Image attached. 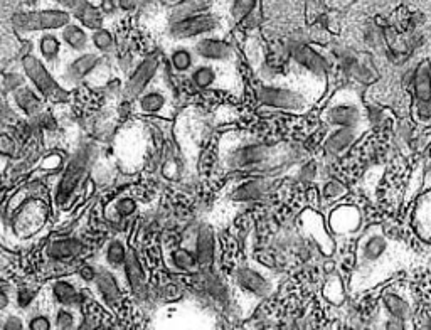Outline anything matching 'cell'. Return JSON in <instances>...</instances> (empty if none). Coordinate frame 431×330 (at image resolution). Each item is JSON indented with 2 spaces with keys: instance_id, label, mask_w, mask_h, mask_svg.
Instances as JSON below:
<instances>
[{
  "instance_id": "cell-44",
  "label": "cell",
  "mask_w": 431,
  "mask_h": 330,
  "mask_svg": "<svg viewBox=\"0 0 431 330\" xmlns=\"http://www.w3.org/2000/svg\"><path fill=\"white\" fill-rule=\"evenodd\" d=\"M2 330H24V322L17 315H11L6 319V322L2 325Z\"/></svg>"
},
{
  "instance_id": "cell-46",
  "label": "cell",
  "mask_w": 431,
  "mask_h": 330,
  "mask_svg": "<svg viewBox=\"0 0 431 330\" xmlns=\"http://www.w3.org/2000/svg\"><path fill=\"white\" fill-rule=\"evenodd\" d=\"M75 330H98V320H95L93 317L85 319Z\"/></svg>"
},
{
  "instance_id": "cell-30",
  "label": "cell",
  "mask_w": 431,
  "mask_h": 330,
  "mask_svg": "<svg viewBox=\"0 0 431 330\" xmlns=\"http://www.w3.org/2000/svg\"><path fill=\"white\" fill-rule=\"evenodd\" d=\"M63 41L75 51H81L88 44V34L78 24H68L63 27Z\"/></svg>"
},
{
  "instance_id": "cell-5",
  "label": "cell",
  "mask_w": 431,
  "mask_h": 330,
  "mask_svg": "<svg viewBox=\"0 0 431 330\" xmlns=\"http://www.w3.org/2000/svg\"><path fill=\"white\" fill-rule=\"evenodd\" d=\"M191 81L201 91H228V93L241 95L243 81L235 66L229 64L201 63L191 71Z\"/></svg>"
},
{
  "instance_id": "cell-11",
  "label": "cell",
  "mask_w": 431,
  "mask_h": 330,
  "mask_svg": "<svg viewBox=\"0 0 431 330\" xmlns=\"http://www.w3.org/2000/svg\"><path fill=\"white\" fill-rule=\"evenodd\" d=\"M194 53L204 63L229 64V66H235L236 63V53L233 49V46L223 39L211 38V36H206V38L197 41L194 46Z\"/></svg>"
},
{
  "instance_id": "cell-32",
  "label": "cell",
  "mask_w": 431,
  "mask_h": 330,
  "mask_svg": "<svg viewBox=\"0 0 431 330\" xmlns=\"http://www.w3.org/2000/svg\"><path fill=\"white\" fill-rule=\"evenodd\" d=\"M171 66L177 73H189L194 70V53L187 48H177L171 54Z\"/></svg>"
},
{
  "instance_id": "cell-49",
  "label": "cell",
  "mask_w": 431,
  "mask_h": 330,
  "mask_svg": "<svg viewBox=\"0 0 431 330\" xmlns=\"http://www.w3.org/2000/svg\"><path fill=\"white\" fill-rule=\"evenodd\" d=\"M118 6H120V9H123V11H134L137 6V0H118Z\"/></svg>"
},
{
  "instance_id": "cell-38",
  "label": "cell",
  "mask_w": 431,
  "mask_h": 330,
  "mask_svg": "<svg viewBox=\"0 0 431 330\" xmlns=\"http://www.w3.org/2000/svg\"><path fill=\"white\" fill-rule=\"evenodd\" d=\"M91 41H93V46L98 49V51H108V49L113 46L112 32L103 29V27L93 32V38H91Z\"/></svg>"
},
{
  "instance_id": "cell-8",
  "label": "cell",
  "mask_w": 431,
  "mask_h": 330,
  "mask_svg": "<svg viewBox=\"0 0 431 330\" xmlns=\"http://www.w3.org/2000/svg\"><path fill=\"white\" fill-rule=\"evenodd\" d=\"M22 68H24L26 75L31 78V81L34 82V86L38 88L39 93L54 100V102H63V100L68 98L66 91L53 80V76L49 75V71L46 70V66L38 58L31 56V54L29 56H24L22 58Z\"/></svg>"
},
{
  "instance_id": "cell-36",
  "label": "cell",
  "mask_w": 431,
  "mask_h": 330,
  "mask_svg": "<svg viewBox=\"0 0 431 330\" xmlns=\"http://www.w3.org/2000/svg\"><path fill=\"white\" fill-rule=\"evenodd\" d=\"M127 255H128L127 246L123 245V241L120 240H113L107 247V261L115 268L125 265Z\"/></svg>"
},
{
  "instance_id": "cell-47",
  "label": "cell",
  "mask_w": 431,
  "mask_h": 330,
  "mask_svg": "<svg viewBox=\"0 0 431 330\" xmlns=\"http://www.w3.org/2000/svg\"><path fill=\"white\" fill-rule=\"evenodd\" d=\"M81 280H85V282H95L96 278V270L93 267H83L80 272Z\"/></svg>"
},
{
  "instance_id": "cell-27",
  "label": "cell",
  "mask_w": 431,
  "mask_h": 330,
  "mask_svg": "<svg viewBox=\"0 0 431 330\" xmlns=\"http://www.w3.org/2000/svg\"><path fill=\"white\" fill-rule=\"evenodd\" d=\"M100 58L96 54H83L78 59H75L68 68V78L71 81H81L86 75H90L91 71L98 66Z\"/></svg>"
},
{
  "instance_id": "cell-1",
  "label": "cell",
  "mask_w": 431,
  "mask_h": 330,
  "mask_svg": "<svg viewBox=\"0 0 431 330\" xmlns=\"http://www.w3.org/2000/svg\"><path fill=\"white\" fill-rule=\"evenodd\" d=\"M219 160L229 172L267 174L285 162V150L270 147L258 139L238 132L223 134L219 140Z\"/></svg>"
},
{
  "instance_id": "cell-37",
  "label": "cell",
  "mask_w": 431,
  "mask_h": 330,
  "mask_svg": "<svg viewBox=\"0 0 431 330\" xmlns=\"http://www.w3.org/2000/svg\"><path fill=\"white\" fill-rule=\"evenodd\" d=\"M54 327L56 330H75L76 329V315L71 309H59L54 317Z\"/></svg>"
},
{
  "instance_id": "cell-17",
  "label": "cell",
  "mask_w": 431,
  "mask_h": 330,
  "mask_svg": "<svg viewBox=\"0 0 431 330\" xmlns=\"http://www.w3.org/2000/svg\"><path fill=\"white\" fill-rule=\"evenodd\" d=\"M381 302H383L384 310L388 312V315L391 319L406 322L411 317V302L408 300L406 293L401 288L389 287L388 290L383 292Z\"/></svg>"
},
{
  "instance_id": "cell-20",
  "label": "cell",
  "mask_w": 431,
  "mask_h": 330,
  "mask_svg": "<svg viewBox=\"0 0 431 330\" xmlns=\"http://www.w3.org/2000/svg\"><path fill=\"white\" fill-rule=\"evenodd\" d=\"M75 17L81 22V26H85L86 29L98 31L103 27V14L100 11V7L93 6L90 0H78V4L73 9Z\"/></svg>"
},
{
  "instance_id": "cell-18",
  "label": "cell",
  "mask_w": 431,
  "mask_h": 330,
  "mask_svg": "<svg viewBox=\"0 0 431 330\" xmlns=\"http://www.w3.org/2000/svg\"><path fill=\"white\" fill-rule=\"evenodd\" d=\"M413 228L421 240L431 243V189L416 199L415 211H413Z\"/></svg>"
},
{
  "instance_id": "cell-14",
  "label": "cell",
  "mask_w": 431,
  "mask_h": 330,
  "mask_svg": "<svg viewBox=\"0 0 431 330\" xmlns=\"http://www.w3.org/2000/svg\"><path fill=\"white\" fill-rule=\"evenodd\" d=\"M159 66L160 61L157 56L147 58L139 64V68L134 71V75L130 76V80H128L125 86V95L128 98H137V96L144 93L147 86L150 85V81L157 75Z\"/></svg>"
},
{
  "instance_id": "cell-9",
  "label": "cell",
  "mask_w": 431,
  "mask_h": 330,
  "mask_svg": "<svg viewBox=\"0 0 431 330\" xmlns=\"http://www.w3.org/2000/svg\"><path fill=\"white\" fill-rule=\"evenodd\" d=\"M90 165V154L88 150H80L75 157L71 159V162L68 164L64 176L59 182L58 192H56V201L58 204H66L68 199L73 196V192L78 189L80 182L85 177L86 171H88Z\"/></svg>"
},
{
  "instance_id": "cell-3",
  "label": "cell",
  "mask_w": 431,
  "mask_h": 330,
  "mask_svg": "<svg viewBox=\"0 0 431 330\" xmlns=\"http://www.w3.org/2000/svg\"><path fill=\"white\" fill-rule=\"evenodd\" d=\"M393 241L381 226H371L357 241V270L362 278L384 273L393 260Z\"/></svg>"
},
{
  "instance_id": "cell-29",
  "label": "cell",
  "mask_w": 431,
  "mask_h": 330,
  "mask_svg": "<svg viewBox=\"0 0 431 330\" xmlns=\"http://www.w3.org/2000/svg\"><path fill=\"white\" fill-rule=\"evenodd\" d=\"M260 0H231L228 7V16L231 22L240 24L258 9Z\"/></svg>"
},
{
  "instance_id": "cell-45",
  "label": "cell",
  "mask_w": 431,
  "mask_h": 330,
  "mask_svg": "<svg viewBox=\"0 0 431 330\" xmlns=\"http://www.w3.org/2000/svg\"><path fill=\"white\" fill-rule=\"evenodd\" d=\"M100 11H102V14L112 16V14L117 11V0H102V2H100Z\"/></svg>"
},
{
  "instance_id": "cell-35",
  "label": "cell",
  "mask_w": 431,
  "mask_h": 330,
  "mask_svg": "<svg viewBox=\"0 0 431 330\" xmlns=\"http://www.w3.org/2000/svg\"><path fill=\"white\" fill-rule=\"evenodd\" d=\"M324 295H325V299L332 302L334 305L342 304L344 283H342V278L339 277V275H330V277L327 278V282H325V285H324Z\"/></svg>"
},
{
  "instance_id": "cell-34",
  "label": "cell",
  "mask_w": 431,
  "mask_h": 330,
  "mask_svg": "<svg viewBox=\"0 0 431 330\" xmlns=\"http://www.w3.org/2000/svg\"><path fill=\"white\" fill-rule=\"evenodd\" d=\"M39 51L46 61L54 63L59 56V51H61V43L54 34H44L39 39Z\"/></svg>"
},
{
  "instance_id": "cell-15",
  "label": "cell",
  "mask_w": 431,
  "mask_h": 330,
  "mask_svg": "<svg viewBox=\"0 0 431 330\" xmlns=\"http://www.w3.org/2000/svg\"><path fill=\"white\" fill-rule=\"evenodd\" d=\"M361 135L362 132L356 130V128H332L324 140L325 152L332 157H341V155L349 152Z\"/></svg>"
},
{
  "instance_id": "cell-51",
  "label": "cell",
  "mask_w": 431,
  "mask_h": 330,
  "mask_svg": "<svg viewBox=\"0 0 431 330\" xmlns=\"http://www.w3.org/2000/svg\"><path fill=\"white\" fill-rule=\"evenodd\" d=\"M292 330H305V324H304V320H298V322L293 324Z\"/></svg>"
},
{
  "instance_id": "cell-24",
  "label": "cell",
  "mask_w": 431,
  "mask_h": 330,
  "mask_svg": "<svg viewBox=\"0 0 431 330\" xmlns=\"http://www.w3.org/2000/svg\"><path fill=\"white\" fill-rule=\"evenodd\" d=\"M83 251V243L78 240H68V238H63V240H54L49 243L48 246V255L51 256L53 260L58 261H66L78 256Z\"/></svg>"
},
{
  "instance_id": "cell-50",
  "label": "cell",
  "mask_w": 431,
  "mask_h": 330,
  "mask_svg": "<svg viewBox=\"0 0 431 330\" xmlns=\"http://www.w3.org/2000/svg\"><path fill=\"white\" fill-rule=\"evenodd\" d=\"M59 6H63L64 9H75L78 4V0H56Z\"/></svg>"
},
{
  "instance_id": "cell-6",
  "label": "cell",
  "mask_w": 431,
  "mask_h": 330,
  "mask_svg": "<svg viewBox=\"0 0 431 330\" xmlns=\"http://www.w3.org/2000/svg\"><path fill=\"white\" fill-rule=\"evenodd\" d=\"M14 27L21 32L34 31H51L63 29L70 24V14L64 11H39V12H22L14 16Z\"/></svg>"
},
{
  "instance_id": "cell-53",
  "label": "cell",
  "mask_w": 431,
  "mask_h": 330,
  "mask_svg": "<svg viewBox=\"0 0 431 330\" xmlns=\"http://www.w3.org/2000/svg\"><path fill=\"white\" fill-rule=\"evenodd\" d=\"M319 330H325V329H319Z\"/></svg>"
},
{
  "instance_id": "cell-48",
  "label": "cell",
  "mask_w": 431,
  "mask_h": 330,
  "mask_svg": "<svg viewBox=\"0 0 431 330\" xmlns=\"http://www.w3.org/2000/svg\"><path fill=\"white\" fill-rule=\"evenodd\" d=\"M9 305H11V295L6 288H0V312L9 309Z\"/></svg>"
},
{
  "instance_id": "cell-43",
  "label": "cell",
  "mask_w": 431,
  "mask_h": 330,
  "mask_svg": "<svg viewBox=\"0 0 431 330\" xmlns=\"http://www.w3.org/2000/svg\"><path fill=\"white\" fill-rule=\"evenodd\" d=\"M36 299V292L31 290V288H21L19 292H17L16 302L17 305L21 307V309H27V307L32 305V302Z\"/></svg>"
},
{
  "instance_id": "cell-26",
  "label": "cell",
  "mask_w": 431,
  "mask_h": 330,
  "mask_svg": "<svg viewBox=\"0 0 431 330\" xmlns=\"http://www.w3.org/2000/svg\"><path fill=\"white\" fill-rule=\"evenodd\" d=\"M14 100H16L19 110H22L26 115H36L43 107L41 96L34 90L27 88V86H22V88L14 91Z\"/></svg>"
},
{
  "instance_id": "cell-19",
  "label": "cell",
  "mask_w": 431,
  "mask_h": 330,
  "mask_svg": "<svg viewBox=\"0 0 431 330\" xmlns=\"http://www.w3.org/2000/svg\"><path fill=\"white\" fill-rule=\"evenodd\" d=\"M196 258L201 268H211L216 256V236L213 228L203 224L196 236Z\"/></svg>"
},
{
  "instance_id": "cell-28",
  "label": "cell",
  "mask_w": 431,
  "mask_h": 330,
  "mask_svg": "<svg viewBox=\"0 0 431 330\" xmlns=\"http://www.w3.org/2000/svg\"><path fill=\"white\" fill-rule=\"evenodd\" d=\"M171 265L179 272L184 273H191L196 272L199 268V263H197L196 253L194 251L187 250V247H177L171 253Z\"/></svg>"
},
{
  "instance_id": "cell-4",
  "label": "cell",
  "mask_w": 431,
  "mask_h": 330,
  "mask_svg": "<svg viewBox=\"0 0 431 330\" xmlns=\"http://www.w3.org/2000/svg\"><path fill=\"white\" fill-rule=\"evenodd\" d=\"M256 98L263 107L293 115H304L315 105L304 91L298 90L292 82L290 85L277 82V85L260 86L256 90Z\"/></svg>"
},
{
  "instance_id": "cell-23",
  "label": "cell",
  "mask_w": 431,
  "mask_h": 330,
  "mask_svg": "<svg viewBox=\"0 0 431 330\" xmlns=\"http://www.w3.org/2000/svg\"><path fill=\"white\" fill-rule=\"evenodd\" d=\"M169 107V96L165 91L149 90L139 96L140 112L147 115H159Z\"/></svg>"
},
{
  "instance_id": "cell-52",
  "label": "cell",
  "mask_w": 431,
  "mask_h": 330,
  "mask_svg": "<svg viewBox=\"0 0 431 330\" xmlns=\"http://www.w3.org/2000/svg\"><path fill=\"white\" fill-rule=\"evenodd\" d=\"M426 330H431V319H430V322H428V327H426Z\"/></svg>"
},
{
  "instance_id": "cell-31",
  "label": "cell",
  "mask_w": 431,
  "mask_h": 330,
  "mask_svg": "<svg viewBox=\"0 0 431 330\" xmlns=\"http://www.w3.org/2000/svg\"><path fill=\"white\" fill-rule=\"evenodd\" d=\"M125 270H127V277H128V280H130L134 290H142V288L145 287V275H144V270H142V265H140L139 258L135 256V253L127 255Z\"/></svg>"
},
{
  "instance_id": "cell-42",
  "label": "cell",
  "mask_w": 431,
  "mask_h": 330,
  "mask_svg": "<svg viewBox=\"0 0 431 330\" xmlns=\"http://www.w3.org/2000/svg\"><path fill=\"white\" fill-rule=\"evenodd\" d=\"M415 118L420 123H430L431 122V103L416 102V105H415Z\"/></svg>"
},
{
  "instance_id": "cell-41",
  "label": "cell",
  "mask_w": 431,
  "mask_h": 330,
  "mask_svg": "<svg viewBox=\"0 0 431 330\" xmlns=\"http://www.w3.org/2000/svg\"><path fill=\"white\" fill-rule=\"evenodd\" d=\"M27 327H29V330H53V320L48 315L39 314L29 320Z\"/></svg>"
},
{
  "instance_id": "cell-13",
  "label": "cell",
  "mask_w": 431,
  "mask_h": 330,
  "mask_svg": "<svg viewBox=\"0 0 431 330\" xmlns=\"http://www.w3.org/2000/svg\"><path fill=\"white\" fill-rule=\"evenodd\" d=\"M300 224L302 233L309 235L315 243H319L320 250L325 255L334 253V241L330 238V231L324 224V219L320 214L314 213V211H307V213H304V216L300 218Z\"/></svg>"
},
{
  "instance_id": "cell-2",
  "label": "cell",
  "mask_w": 431,
  "mask_h": 330,
  "mask_svg": "<svg viewBox=\"0 0 431 330\" xmlns=\"http://www.w3.org/2000/svg\"><path fill=\"white\" fill-rule=\"evenodd\" d=\"M320 120L330 128H356L366 132L369 127L368 110L361 95L352 88H341L330 96L320 112Z\"/></svg>"
},
{
  "instance_id": "cell-12",
  "label": "cell",
  "mask_w": 431,
  "mask_h": 330,
  "mask_svg": "<svg viewBox=\"0 0 431 330\" xmlns=\"http://www.w3.org/2000/svg\"><path fill=\"white\" fill-rule=\"evenodd\" d=\"M218 19L209 14L204 16H191L186 19L177 21L176 24L171 27V36L176 39H191V38H199V36L211 34L218 29Z\"/></svg>"
},
{
  "instance_id": "cell-16",
  "label": "cell",
  "mask_w": 431,
  "mask_h": 330,
  "mask_svg": "<svg viewBox=\"0 0 431 330\" xmlns=\"http://www.w3.org/2000/svg\"><path fill=\"white\" fill-rule=\"evenodd\" d=\"M275 186V179L272 177H251L248 181L241 182L231 192V199L236 203H250V201H258L260 197L268 194Z\"/></svg>"
},
{
  "instance_id": "cell-33",
  "label": "cell",
  "mask_w": 431,
  "mask_h": 330,
  "mask_svg": "<svg viewBox=\"0 0 431 330\" xmlns=\"http://www.w3.org/2000/svg\"><path fill=\"white\" fill-rule=\"evenodd\" d=\"M347 196V187L342 184V182L334 181V179H330V181L325 182L322 186V201L325 204H339V201L344 199V197Z\"/></svg>"
},
{
  "instance_id": "cell-21",
  "label": "cell",
  "mask_w": 431,
  "mask_h": 330,
  "mask_svg": "<svg viewBox=\"0 0 431 330\" xmlns=\"http://www.w3.org/2000/svg\"><path fill=\"white\" fill-rule=\"evenodd\" d=\"M95 283L96 288H98L100 295H102V299L107 302L110 307H113L115 304L120 302L122 290L120 287H118L117 278H115L112 273L107 272V270H100V272H96Z\"/></svg>"
},
{
  "instance_id": "cell-40",
  "label": "cell",
  "mask_w": 431,
  "mask_h": 330,
  "mask_svg": "<svg viewBox=\"0 0 431 330\" xmlns=\"http://www.w3.org/2000/svg\"><path fill=\"white\" fill-rule=\"evenodd\" d=\"M115 208H117V213L120 214L122 218H128L137 211V203L132 197H122V199L117 201Z\"/></svg>"
},
{
  "instance_id": "cell-22",
  "label": "cell",
  "mask_w": 431,
  "mask_h": 330,
  "mask_svg": "<svg viewBox=\"0 0 431 330\" xmlns=\"http://www.w3.org/2000/svg\"><path fill=\"white\" fill-rule=\"evenodd\" d=\"M413 93L416 102L431 103V68L426 61L420 63V66L416 68L413 76Z\"/></svg>"
},
{
  "instance_id": "cell-10",
  "label": "cell",
  "mask_w": 431,
  "mask_h": 330,
  "mask_svg": "<svg viewBox=\"0 0 431 330\" xmlns=\"http://www.w3.org/2000/svg\"><path fill=\"white\" fill-rule=\"evenodd\" d=\"M236 283L246 293H251V295L258 297V299L268 297L275 288L273 278L270 277L268 270L255 267V265H245V267L238 268Z\"/></svg>"
},
{
  "instance_id": "cell-39",
  "label": "cell",
  "mask_w": 431,
  "mask_h": 330,
  "mask_svg": "<svg viewBox=\"0 0 431 330\" xmlns=\"http://www.w3.org/2000/svg\"><path fill=\"white\" fill-rule=\"evenodd\" d=\"M17 152V144L6 132H0V155L2 157H14Z\"/></svg>"
},
{
  "instance_id": "cell-7",
  "label": "cell",
  "mask_w": 431,
  "mask_h": 330,
  "mask_svg": "<svg viewBox=\"0 0 431 330\" xmlns=\"http://www.w3.org/2000/svg\"><path fill=\"white\" fill-rule=\"evenodd\" d=\"M364 224L362 211L356 204L339 203L330 211L327 218V229L336 236H352L361 231Z\"/></svg>"
},
{
  "instance_id": "cell-25",
  "label": "cell",
  "mask_w": 431,
  "mask_h": 330,
  "mask_svg": "<svg viewBox=\"0 0 431 330\" xmlns=\"http://www.w3.org/2000/svg\"><path fill=\"white\" fill-rule=\"evenodd\" d=\"M53 297L59 305L71 309V307L78 305L81 302V293L78 288L73 285L68 280H58L53 285Z\"/></svg>"
}]
</instances>
